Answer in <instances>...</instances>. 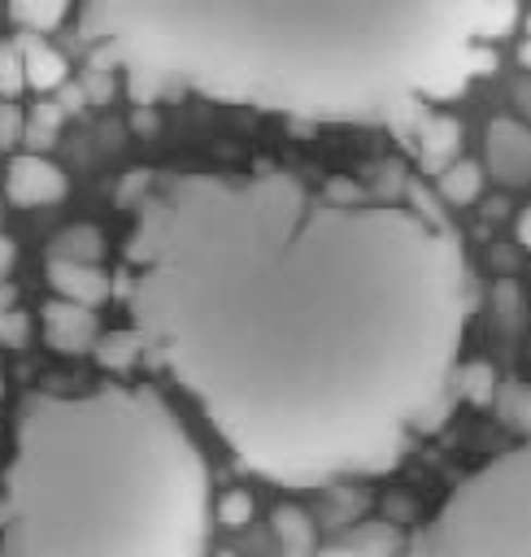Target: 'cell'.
<instances>
[{
  "mask_svg": "<svg viewBox=\"0 0 531 557\" xmlns=\"http://www.w3.org/2000/svg\"><path fill=\"white\" fill-rule=\"evenodd\" d=\"M122 257L144 352L270 483L396 466L453 383L466 261L422 209L200 170L139 200Z\"/></svg>",
  "mask_w": 531,
  "mask_h": 557,
  "instance_id": "obj_1",
  "label": "cell"
},
{
  "mask_svg": "<svg viewBox=\"0 0 531 557\" xmlns=\"http://www.w3.org/2000/svg\"><path fill=\"white\" fill-rule=\"evenodd\" d=\"M492 0H83L78 39L135 96L196 91L300 122H374L448 96Z\"/></svg>",
  "mask_w": 531,
  "mask_h": 557,
  "instance_id": "obj_2",
  "label": "cell"
},
{
  "mask_svg": "<svg viewBox=\"0 0 531 557\" xmlns=\"http://www.w3.org/2000/svg\"><path fill=\"white\" fill-rule=\"evenodd\" d=\"M0 487V557H205L209 470L152 387L30 392Z\"/></svg>",
  "mask_w": 531,
  "mask_h": 557,
  "instance_id": "obj_3",
  "label": "cell"
},
{
  "mask_svg": "<svg viewBox=\"0 0 531 557\" xmlns=\"http://www.w3.org/2000/svg\"><path fill=\"white\" fill-rule=\"evenodd\" d=\"M418 557H531V435L440 500Z\"/></svg>",
  "mask_w": 531,
  "mask_h": 557,
  "instance_id": "obj_4",
  "label": "cell"
},
{
  "mask_svg": "<svg viewBox=\"0 0 531 557\" xmlns=\"http://www.w3.org/2000/svg\"><path fill=\"white\" fill-rule=\"evenodd\" d=\"M70 191V178L57 161L39 157V152H17L9 165H4V196L17 205V209H44V205H57L65 200Z\"/></svg>",
  "mask_w": 531,
  "mask_h": 557,
  "instance_id": "obj_5",
  "label": "cell"
},
{
  "mask_svg": "<svg viewBox=\"0 0 531 557\" xmlns=\"http://www.w3.org/2000/svg\"><path fill=\"white\" fill-rule=\"evenodd\" d=\"M483 157H487V174L501 187L531 183V126L518 117H492L483 131Z\"/></svg>",
  "mask_w": 531,
  "mask_h": 557,
  "instance_id": "obj_6",
  "label": "cell"
},
{
  "mask_svg": "<svg viewBox=\"0 0 531 557\" xmlns=\"http://www.w3.org/2000/svg\"><path fill=\"white\" fill-rule=\"evenodd\" d=\"M39 322H44V339H48V348H57V352H91V344H96V335H100V326H96V313L87 309V305H74V300H48L44 309H39Z\"/></svg>",
  "mask_w": 531,
  "mask_h": 557,
  "instance_id": "obj_7",
  "label": "cell"
},
{
  "mask_svg": "<svg viewBox=\"0 0 531 557\" xmlns=\"http://www.w3.org/2000/svg\"><path fill=\"white\" fill-rule=\"evenodd\" d=\"M48 274V287L61 296V300H74V305H104L109 292H113V278L100 270V261H65V257H48L44 265Z\"/></svg>",
  "mask_w": 531,
  "mask_h": 557,
  "instance_id": "obj_8",
  "label": "cell"
},
{
  "mask_svg": "<svg viewBox=\"0 0 531 557\" xmlns=\"http://www.w3.org/2000/svg\"><path fill=\"white\" fill-rule=\"evenodd\" d=\"M13 44H17V52H22L26 87H35V91H61V87H65V78H70V61H65L52 44H44L35 30L17 35Z\"/></svg>",
  "mask_w": 531,
  "mask_h": 557,
  "instance_id": "obj_9",
  "label": "cell"
},
{
  "mask_svg": "<svg viewBox=\"0 0 531 557\" xmlns=\"http://www.w3.org/2000/svg\"><path fill=\"white\" fill-rule=\"evenodd\" d=\"M444 205H474L483 196V165L479 161H448L435 178Z\"/></svg>",
  "mask_w": 531,
  "mask_h": 557,
  "instance_id": "obj_10",
  "label": "cell"
},
{
  "mask_svg": "<svg viewBox=\"0 0 531 557\" xmlns=\"http://www.w3.org/2000/svg\"><path fill=\"white\" fill-rule=\"evenodd\" d=\"M48 257H65V261H100L104 257V235L87 222L57 231V239L48 244Z\"/></svg>",
  "mask_w": 531,
  "mask_h": 557,
  "instance_id": "obj_11",
  "label": "cell"
},
{
  "mask_svg": "<svg viewBox=\"0 0 531 557\" xmlns=\"http://www.w3.org/2000/svg\"><path fill=\"white\" fill-rule=\"evenodd\" d=\"M492 405H496V413H501L505 426L531 435V383H522V379H505V383H496Z\"/></svg>",
  "mask_w": 531,
  "mask_h": 557,
  "instance_id": "obj_12",
  "label": "cell"
},
{
  "mask_svg": "<svg viewBox=\"0 0 531 557\" xmlns=\"http://www.w3.org/2000/svg\"><path fill=\"white\" fill-rule=\"evenodd\" d=\"M270 522H274V535H279V544H283L287 557H305L313 548V527H309V518L296 505H279L270 513Z\"/></svg>",
  "mask_w": 531,
  "mask_h": 557,
  "instance_id": "obj_13",
  "label": "cell"
},
{
  "mask_svg": "<svg viewBox=\"0 0 531 557\" xmlns=\"http://www.w3.org/2000/svg\"><path fill=\"white\" fill-rule=\"evenodd\" d=\"M65 13H70V0H9V17L22 30H35V35L61 26Z\"/></svg>",
  "mask_w": 531,
  "mask_h": 557,
  "instance_id": "obj_14",
  "label": "cell"
},
{
  "mask_svg": "<svg viewBox=\"0 0 531 557\" xmlns=\"http://www.w3.org/2000/svg\"><path fill=\"white\" fill-rule=\"evenodd\" d=\"M457 144H461V126L453 122V117H427L422 122V157L431 161V165H448L453 161V152H457Z\"/></svg>",
  "mask_w": 531,
  "mask_h": 557,
  "instance_id": "obj_15",
  "label": "cell"
},
{
  "mask_svg": "<svg viewBox=\"0 0 531 557\" xmlns=\"http://www.w3.org/2000/svg\"><path fill=\"white\" fill-rule=\"evenodd\" d=\"M91 352H96V361H100L104 370H126V366L144 352V344H139L135 331H109V335H96Z\"/></svg>",
  "mask_w": 531,
  "mask_h": 557,
  "instance_id": "obj_16",
  "label": "cell"
},
{
  "mask_svg": "<svg viewBox=\"0 0 531 557\" xmlns=\"http://www.w3.org/2000/svg\"><path fill=\"white\" fill-rule=\"evenodd\" d=\"M496 370L487 366V361H466L461 370H457V392L470 400V405H492V396H496Z\"/></svg>",
  "mask_w": 531,
  "mask_h": 557,
  "instance_id": "obj_17",
  "label": "cell"
},
{
  "mask_svg": "<svg viewBox=\"0 0 531 557\" xmlns=\"http://www.w3.org/2000/svg\"><path fill=\"white\" fill-rule=\"evenodd\" d=\"M252 496L244 492V487H231V492H222L218 496V505H213V518L226 527V531H244L248 522H252Z\"/></svg>",
  "mask_w": 531,
  "mask_h": 557,
  "instance_id": "obj_18",
  "label": "cell"
},
{
  "mask_svg": "<svg viewBox=\"0 0 531 557\" xmlns=\"http://www.w3.org/2000/svg\"><path fill=\"white\" fill-rule=\"evenodd\" d=\"M22 87H26L22 52H17V44H0V100H13Z\"/></svg>",
  "mask_w": 531,
  "mask_h": 557,
  "instance_id": "obj_19",
  "label": "cell"
},
{
  "mask_svg": "<svg viewBox=\"0 0 531 557\" xmlns=\"http://www.w3.org/2000/svg\"><path fill=\"white\" fill-rule=\"evenodd\" d=\"M522 313H527V305H522V292L505 278V283H496V318L505 322V326H518L522 322Z\"/></svg>",
  "mask_w": 531,
  "mask_h": 557,
  "instance_id": "obj_20",
  "label": "cell"
},
{
  "mask_svg": "<svg viewBox=\"0 0 531 557\" xmlns=\"http://www.w3.org/2000/svg\"><path fill=\"white\" fill-rule=\"evenodd\" d=\"M22 131H26L22 109H17V104H9V100H0V144H17V139H22Z\"/></svg>",
  "mask_w": 531,
  "mask_h": 557,
  "instance_id": "obj_21",
  "label": "cell"
},
{
  "mask_svg": "<svg viewBox=\"0 0 531 557\" xmlns=\"http://www.w3.org/2000/svg\"><path fill=\"white\" fill-rule=\"evenodd\" d=\"M57 122H61V109H57V104H39L35 117H30V139L44 144V139L57 131Z\"/></svg>",
  "mask_w": 531,
  "mask_h": 557,
  "instance_id": "obj_22",
  "label": "cell"
},
{
  "mask_svg": "<svg viewBox=\"0 0 531 557\" xmlns=\"http://www.w3.org/2000/svg\"><path fill=\"white\" fill-rule=\"evenodd\" d=\"M514 22V0H492L483 13V35H501Z\"/></svg>",
  "mask_w": 531,
  "mask_h": 557,
  "instance_id": "obj_23",
  "label": "cell"
},
{
  "mask_svg": "<svg viewBox=\"0 0 531 557\" xmlns=\"http://www.w3.org/2000/svg\"><path fill=\"white\" fill-rule=\"evenodd\" d=\"M9 265H13V244L0 235V344H4V335H9V313H4V274H9ZM0 387H4V379H0Z\"/></svg>",
  "mask_w": 531,
  "mask_h": 557,
  "instance_id": "obj_24",
  "label": "cell"
},
{
  "mask_svg": "<svg viewBox=\"0 0 531 557\" xmlns=\"http://www.w3.org/2000/svg\"><path fill=\"white\" fill-rule=\"evenodd\" d=\"M514 239H518L522 252H531V205L518 209V218H514Z\"/></svg>",
  "mask_w": 531,
  "mask_h": 557,
  "instance_id": "obj_25",
  "label": "cell"
},
{
  "mask_svg": "<svg viewBox=\"0 0 531 557\" xmlns=\"http://www.w3.org/2000/svg\"><path fill=\"white\" fill-rule=\"evenodd\" d=\"M87 96H96V100H104V96H109V78H104L100 70H91V74H87Z\"/></svg>",
  "mask_w": 531,
  "mask_h": 557,
  "instance_id": "obj_26",
  "label": "cell"
},
{
  "mask_svg": "<svg viewBox=\"0 0 531 557\" xmlns=\"http://www.w3.org/2000/svg\"><path fill=\"white\" fill-rule=\"evenodd\" d=\"M492 261H496L501 270H514V248H509V244H496V248H492Z\"/></svg>",
  "mask_w": 531,
  "mask_h": 557,
  "instance_id": "obj_27",
  "label": "cell"
},
{
  "mask_svg": "<svg viewBox=\"0 0 531 557\" xmlns=\"http://www.w3.org/2000/svg\"><path fill=\"white\" fill-rule=\"evenodd\" d=\"M501 213H505V200H487L483 205V218H501Z\"/></svg>",
  "mask_w": 531,
  "mask_h": 557,
  "instance_id": "obj_28",
  "label": "cell"
},
{
  "mask_svg": "<svg viewBox=\"0 0 531 557\" xmlns=\"http://www.w3.org/2000/svg\"><path fill=\"white\" fill-rule=\"evenodd\" d=\"M518 61H522V65H527V70H531V35H527V39H522V44H518Z\"/></svg>",
  "mask_w": 531,
  "mask_h": 557,
  "instance_id": "obj_29",
  "label": "cell"
},
{
  "mask_svg": "<svg viewBox=\"0 0 531 557\" xmlns=\"http://www.w3.org/2000/svg\"><path fill=\"white\" fill-rule=\"evenodd\" d=\"M522 30H527V35H531V13H527V22H522Z\"/></svg>",
  "mask_w": 531,
  "mask_h": 557,
  "instance_id": "obj_30",
  "label": "cell"
}]
</instances>
